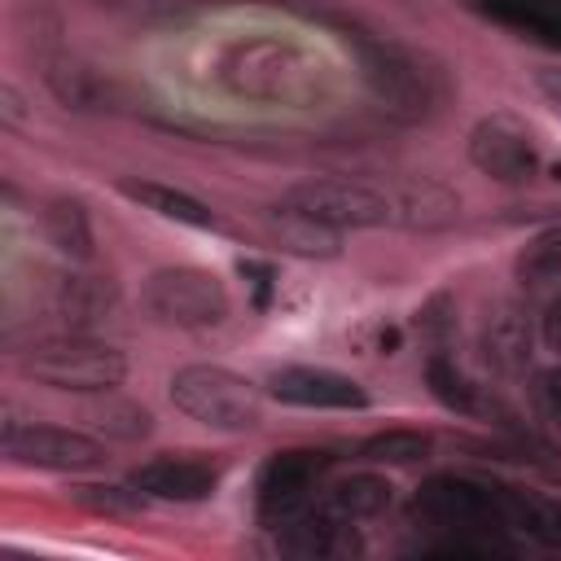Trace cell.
<instances>
[{"label": "cell", "mask_w": 561, "mask_h": 561, "mask_svg": "<svg viewBox=\"0 0 561 561\" xmlns=\"http://www.w3.org/2000/svg\"><path fill=\"white\" fill-rule=\"evenodd\" d=\"M430 451H434V438L421 430H381L359 443V456L373 465H421L430 460Z\"/></svg>", "instance_id": "d6986e66"}, {"label": "cell", "mask_w": 561, "mask_h": 561, "mask_svg": "<svg viewBox=\"0 0 561 561\" xmlns=\"http://www.w3.org/2000/svg\"><path fill=\"white\" fill-rule=\"evenodd\" d=\"M390 500H394V486H390V478H381V473H351V478H342V482H333L329 491H324V508L329 513H337V517H346V522H368V517H377V513H386L390 508Z\"/></svg>", "instance_id": "9a60e30c"}, {"label": "cell", "mask_w": 561, "mask_h": 561, "mask_svg": "<svg viewBox=\"0 0 561 561\" xmlns=\"http://www.w3.org/2000/svg\"><path fill=\"white\" fill-rule=\"evenodd\" d=\"M0 92H4V118H9V123H18V118H22V105H18V92H13L9 83H4Z\"/></svg>", "instance_id": "4316f807"}, {"label": "cell", "mask_w": 561, "mask_h": 561, "mask_svg": "<svg viewBox=\"0 0 561 561\" xmlns=\"http://www.w3.org/2000/svg\"><path fill=\"white\" fill-rule=\"evenodd\" d=\"M276 206H285L311 224H324L333 232L394 224V197L364 180H298L280 193Z\"/></svg>", "instance_id": "5b68a950"}, {"label": "cell", "mask_w": 561, "mask_h": 561, "mask_svg": "<svg viewBox=\"0 0 561 561\" xmlns=\"http://www.w3.org/2000/svg\"><path fill=\"white\" fill-rule=\"evenodd\" d=\"M333 456L320 447H285L272 451L259 469L254 482V513L263 526H285L289 517H298L311 504V491L320 486V478L329 473Z\"/></svg>", "instance_id": "8992f818"}, {"label": "cell", "mask_w": 561, "mask_h": 561, "mask_svg": "<svg viewBox=\"0 0 561 561\" xmlns=\"http://www.w3.org/2000/svg\"><path fill=\"white\" fill-rule=\"evenodd\" d=\"M513 272L526 285H539V280L561 276V224H548L535 237H526V245L513 254Z\"/></svg>", "instance_id": "ffe728a7"}, {"label": "cell", "mask_w": 561, "mask_h": 561, "mask_svg": "<svg viewBox=\"0 0 561 561\" xmlns=\"http://www.w3.org/2000/svg\"><path fill=\"white\" fill-rule=\"evenodd\" d=\"M486 13H495L500 22H513L522 31L561 39V0H482Z\"/></svg>", "instance_id": "44dd1931"}, {"label": "cell", "mask_w": 561, "mask_h": 561, "mask_svg": "<svg viewBox=\"0 0 561 561\" xmlns=\"http://www.w3.org/2000/svg\"><path fill=\"white\" fill-rule=\"evenodd\" d=\"M456 215H460V202H456L443 184H430V180L408 184V188L394 197V219H403V224H412V228H443V224H451Z\"/></svg>", "instance_id": "e0dca14e"}, {"label": "cell", "mask_w": 561, "mask_h": 561, "mask_svg": "<svg viewBox=\"0 0 561 561\" xmlns=\"http://www.w3.org/2000/svg\"><path fill=\"white\" fill-rule=\"evenodd\" d=\"M272 228L280 232V241L289 245V250H298V254H337V237L342 232H333V228H324V224H311V219H302V215H294V210H285V206H276L272 210Z\"/></svg>", "instance_id": "7402d4cb"}, {"label": "cell", "mask_w": 561, "mask_h": 561, "mask_svg": "<svg viewBox=\"0 0 561 561\" xmlns=\"http://www.w3.org/2000/svg\"><path fill=\"white\" fill-rule=\"evenodd\" d=\"M0 443L13 465L48 469V473H83L105 460L101 438L70 425H48V421H4Z\"/></svg>", "instance_id": "ba28073f"}, {"label": "cell", "mask_w": 561, "mask_h": 561, "mask_svg": "<svg viewBox=\"0 0 561 561\" xmlns=\"http://www.w3.org/2000/svg\"><path fill=\"white\" fill-rule=\"evenodd\" d=\"M101 307H110V289H101V280L66 276L57 285V311L66 320H92V316H101Z\"/></svg>", "instance_id": "603a6c76"}, {"label": "cell", "mask_w": 561, "mask_h": 561, "mask_svg": "<svg viewBox=\"0 0 561 561\" xmlns=\"http://www.w3.org/2000/svg\"><path fill=\"white\" fill-rule=\"evenodd\" d=\"M469 162L495 180V184H526L535 171H539V149H535V136L530 127L508 114V110H495V114H482L469 131Z\"/></svg>", "instance_id": "9c48e42d"}, {"label": "cell", "mask_w": 561, "mask_h": 561, "mask_svg": "<svg viewBox=\"0 0 561 561\" xmlns=\"http://www.w3.org/2000/svg\"><path fill=\"white\" fill-rule=\"evenodd\" d=\"M140 302L158 324L171 329H215L232 311L228 285L210 267H193V263L149 272L140 285Z\"/></svg>", "instance_id": "277c9868"}, {"label": "cell", "mask_w": 561, "mask_h": 561, "mask_svg": "<svg viewBox=\"0 0 561 561\" xmlns=\"http://www.w3.org/2000/svg\"><path fill=\"white\" fill-rule=\"evenodd\" d=\"M127 486H136L145 500H171V504H197L219 486V469L202 456H149L127 473Z\"/></svg>", "instance_id": "8fae6325"}, {"label": "cell", "mask_w": 561, "mask_h": 561, "mask_svg": "<svg viewBox=\"0 0 561 561\" xmlns=\"http://www.w3.org/2000/svg\"><path fill=\"white\" fill-rule=\"evenodd\" d=\"M412 517L421 526H434V530L500 539L504 535V482H482V478H465V473H434L416 486Z\"/></svg>", "instance_id": "7a4b0ae2"}, {"label": "cell", "mask_w": 561, "mask_h": 561, "mask_svg": "<svg viewBox=\"0 0 561 561\" xmlns=\"http://www.w3.org/2000/svg\"><path fill=\"white\" fill-rule=\"evenodd\" d=\"M504 535H517L522 543L561 552V500L504 486Z\"/></svg>", "instance_id": "4fadbf2b"}, {"label": "cell", "mask_w": 561, "mask_h": 561, "mask_svg": "<svg viewBox=\"0 0 561 561\" xmlns=\"http://www.w3.org/2000/svg\"><path fill=\"white\" fill-rule=\"evenodd\" d=\"M276 530H280L276 548L289 557H351V552H359L355 522L329 513L324 504H307L298 517H289Z\"/></svg>", "instance_id": "7c38bea8"}, {"label": "cell", "mask_w": 561, "mask_h": 561, "mask_svg": "<svg viewBox=\"0 0 561 561\" xmlns=\"http://www.w3.org/2000/svg\"><path fill=\"white\" fill-rule=\"evenodd\" d=\"M118 188H123V197L140 202L145 210H153V215H162L171 224H184V228H219V215L202 197H193V193H184L175 184H162V180H123Z\"/></svg>", "instance_id": "5bb4252c"}, {"label": "cell", "mask_w": 561, "mask_h": 561, "mask_svg": "<svg viewBox=\"0 0 561 561\" xmlns=\"http://www.w3.org/2000/svg\"><path fill=\"white\" fill-rule=\"evenodd\" d=\"M539 333H543V346L561 355V294L543 307V320H539Z\"/></svg>", "instance_id": "484cf974"}, {"label": "cell", "mask_w": 561, "mask_h": 561, "mask_svg": "<svg viewBox=\"0 0 561 561\" xmlns=\"http://www.w3.org/2000/svg\"><path fill=\"white\" fill-rule=\"evenodd\" d=\"M535 399H539L543 416H548L552 425H561V373H543L539 386H535Z\"/></svg>", "instance_id": "d4e9b609"}, {"label": "cell", "mask_w": 561, "mask_h": 561, "mask_svg": "<svg viewBox=\"0 0 561 561\" xmlns=\"http://www.w3.org/2000/svg\"><path fill=\"white\" fill-rule=\"evenodd\" d=\"M167 390L188 421L219 434H250L263 421V390L224 364H184Z\"/></svg>", "instance_id": "6da1fadb"}, {"label": "cell", "mask_w": 561, "mask_h": 561, "mask_svg": "<svg viewBox=\"0 0 561 561\" xmlns=\"http://www.w3.org/2000/svg\"><path fill=\"white\" fill-rule=\"evenodd\" d=\"M346 44L355 48V57H359V75H364L373 101H377L386 114L412 123V118H421V114L430 110V83H425V70H421L403 48L381 44V39H368V35H346Z\"/></svg>", "instance_id": "52a82bcc"}, {"label": "cell", "mask_w": 561, "mask_h": 561, "mask_svg": "<svg viewBox=\"0 0 561 561\" xmlns=\"http://www.w3.org/2000/svg\"><path fill=\"white\" fill-rule=\"evenodd\" d=\"M267 394L276 403L289 408H311V412H364L373 399L368 390L337 373V368H320V364H285L267 377Z\"/></svg>", "instance_id": "30bf717a"}, {"label": "cell", "mask_w": 561, "mask_h": 561, "mask_svg": "<svg viewBox=\"0 0 561 561\" xmlns=\"http://www.w3.org/2000/svg\"><path fill=\"white\" fill-rule=\"evenodd\" d=\"M425 386H430V394H434L447 412H460V416L482 412V394H478V386H473L451 359H443V355H434V359L425 364Z\"/></svg>", "instance_id": "ac0fdd59"}, {"label": "cell", "mask_w": 561, "mask_h": 561, "mask_svg": "<svg viewBox=\"0 0 561 561\" xmlns=\"http://www.w3.org/2000/svg\"><path fill=\"white\" fill-rule=\"evenodd\" d=\"M110 394H114V390H105V403L96 408V416H101L96 425H101L110 438H127V443H131V438H145V434L153 430V416H149L140 403L110 399Z\"/></svg>", "instance_id": "cb8c5ba5"}, {"label": "cell", "mask_w": 561, "mask_h": 561, "mask_svg": "<svg viewBox=\"0 0 561 561\" xmlns=\"http://www.w3.org/2000/svg\"><path fill=\"white\" fill-rule=\"evenodd\" d=\"M39 219H44L48 245L61 259H70V263H88L92 259V219H88L79 197H53Z\"/></svg>", "instance_id": "2e32d148"}, {"label": "cell", "mask_w": 561, "mask_h": 561, "mask_svg": "<svg viewBox=\"0 0 561 561\" xmlns=\"http://www.w3.org/2000/svg\"><path fill=\"white\" fill-rule=\"evenodd\" d=\"M22 373L35 377L39 386L70 390V394H105L123 386L127 377V355L110 342L96 337H48L22 355Z\"/></svg>", "instance_id": "3957f363"}]
</instances>
